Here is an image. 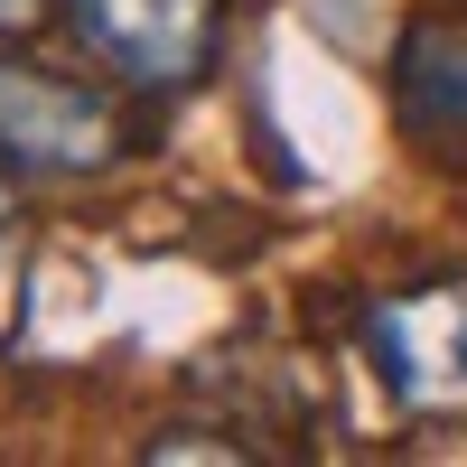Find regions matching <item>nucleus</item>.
Instances as JSON below:
<instances>
[{"mask_svg": "<svg viewBox=\"0 0 467 467\" xmlns=\"http://www.w3.org/2000/svg\"><path fill=\"white\" fill-rule=\"evenodd\" d=\"M140 94L122 75H66L47 57H0V178L75 187L140 160Z\"/></svg>", "mask_w": 467, "mask_h": 467, "instance_id": "f257e3e1", "label": "nucleus"}, {"mask_svg": "<svg viewBox=\"0 0 467 467\" xmlns=\"http://www.w3.org/2000/svg\"><path fill=\"white\" fill-rule=\"evenodd\" d=\"M356 346H365L374 383L393 393V411H411V420H467V271L383 290L356 318Z\"/></svg>", "mask_w": 467, "mask_h": 467, "instance_id": "f03ea898", "label": "nucleus"}, {"mask_svg": "<svg viewBox=\"0 0 467 467\" xmlns=\"http://www.w3.org/2000/svg\"><path fill=\"white\" fill-rule=\"evenodd\" d=\"M66 19L94 47V66L122 75L140 103L197 94L224 47V0H66Z\"/></svg>", "mask_w": 467, "mask_h": 467, "instance_id": "7ed1b4c3", "label": "nucleus"}, {"mask_svg": "<svg viewBox=\"0 0 467 467\" xmlns=\"http://www.w3.org/2000/svg\"><path fill=\"white\" fill-rule=\"evenodd\" d=\"M393 122L431 160H467V10H431L393 37Z\"/></svg>", "mask_w": 467, "mask_h": 467, "instance_id": "20e7f679", "label": "nucleus"}, {"mask_svg": "<svg viewBox=\"0 0 467 467\" xmlns=\"http://www.w3.org/2000/svg\"><path fill=\"white\" fill-rule=\"evenodd\" d=\"M47 10H57V0H0V37H28Z\"/></svg>", "mask_w": 467, "mask_h": 467, "instance_id": "39448f33", "label": "nucleus"}, {"mask_svg": "<svg viewBox=\"0 0 467 467\" xmlns=\"http://www.w3.org/2000/svg\"><path fill=\"white\" fill-rule=\"evenodd\" d=\"M0 253H10V187H0Z\"/></svg>", "mask_w": 467, "mask_h": 467, "instance_id": "423d86ee", "label": "nucleus"}]
</instances>
